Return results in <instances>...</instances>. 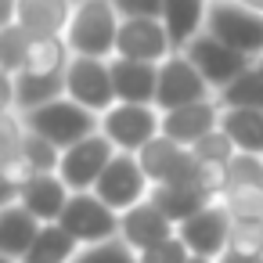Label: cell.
Wrapping results in <instances>:
<instances>
[{"label": "cell", "instance_id": "20", "mask_svg": "<svg viewBox=\"0 0 263 263\" xmlns=\"http://www.w3.org/2000/svg\"><path fill=\"white\" fill-rule=\"evenodd\" d=\"M209 4H213V0H162V15L159 18L170 29V40H173L177 51H184L205 29Z\"/></svg>", "mask_w": 263, "mask_h": 263}, {"label": "cell", "instance_id": "26", "mask_svg": "<svg viewBox=\"0 0 263 263\" xmlns=\"http://www.w3.org/2000/svg\"><path fill=\"white\" fill-rule=\"evenodd\" d=\"M29 44H33V36L18 22H4V26H0V65H4V76H15V72L26 69Z\"/></svg>", "mask_w": 263, "mask_h": 263}, {"label": "cell", "instance_id": "30", "mask_svg": "<svg viewBox=\"0 0 263 263\" xmlns=\"http://www.w3.org/2000/svg\"><path fill=\"white\" fill-rule=\"evenodd\" d=\"M227 249L249 252V256H263V220L234 216L231 220V241H227Z\"/></svg>", "mask_w": 263, "mask_h": 263}, {"label": "cell", "instance_id": "3", "mask_svg": "<svg viewBox=\"0 0 263 263\" xmlns=\"http://www.w3.org/2000/svg\"><path fill=\"white\" fill-rule=\"evenodd\" d=\"M205 33L241 51L245 58H263V11L249 0H213Z\"/></svg>", "mask_w": 263, "mask_h": 263}, {"label": "cell", "instance_id": "23", "mask_svg": "<svg viewBox=\"0 0 263 263\" xmlns=\"http://www.w3.org/2000/svg\"><path fill=\"white\" fill-rule=\"evenodd\" d=\"M80 241L62 227V223H44L33 249L22 256V263H72L80 256Z\"/></svg>", "mask_w": 263, "mask_h": 263}, {"label": "cell", "instance_id": "13", "mask_svg": "<svg viewBox=\"0 0 263 263\" xmlns=\"http://www.w3.org/2000/svg\"><path fill=\"white\" fill-rule=\"evenodd\" d=\"M65 98V72H15L4 76V108L33 112L40 105H51Z\"/></svg>", "mask_w": 263, "mask_h": 263}, {"label": "cell", "instance_id": "27", "mask_svg": "<svg viewBox=\"0 0 263 263\" xmlns=\"http://www.w3.org/2000/svg\"><path fill=\"white\" fill-rule=\"evenodd\" d=\"M36 177V166L22 155V152H8V155H0V187H4V205L18 202L22 187Z\"/></svg>", "mask_w": 263, "mask_h": 263}, {"label": "cell", "instance_id": "11", "mask_svg": "<svg viewBox=\"0 0 263 263\" xmlns=\"http://www.w3.org/2000/svg\"><path fill=\"white\" fill-rule=\"evenodd\" d=\"M184 54L195 62V69L205 76V83H209L216 94H220L227 83H234V80L249 69V62H252V58H245L241 51L227 47L223 40H216V36H213V33H205V29H202V33L184 47Z\"/></svg>", "mask_w": 263, "mask_h": 263}, {"label": "cell", "instance_id": "8", "mask_svg": "<svg viewBox=\"0 0 263 263\" xmlns=\"http://www.w3.org/2000/svg\"><path fill=\"white\" fill-rule=\"evenodd\" d=\"M94 195L101 202H108L116 213H126L130 205H137L152 195V180L134 152H116V159L108 162V170L94 184Z\"/></svg>", "mask_w": 263, "mask_h": 263}, {"label": "cell", "instance_id": "38", "mask_svg": "<svg viewBox=\"0 0 263 263\" xmlns=\"http://www.w3.org/2000/svg\"><path fill=\"white\" fill-rule=\"evenodd\" d=\"M249 4H252V0H249Z\"/></svg>", "mask_w": 263, "mask_h": 263}, {"label": "cell", "instance_id": "22", "mask_svg": "<svg viewBox=\"0 0 263 263\" xmlns=\"http://www.w3.org/2000/svg\"><path fill=\"white\" fill-rule=\"evenodd\" d=\"M177 227L184 223V220H191L205 202H209V195L205 191H198L195 184H155L152 187V195H148Z\"/></svg>", "mask_w": 263, "mask_h": 263}, {"label": "cell", "instance_id": "1", "mask_svg": "<svg viewBox=\"0 0 263 263\" xmlns=\"http://www.w3.org/2000/svg\"><path fill=\"white\" fill-rule=\"evenodd\" d=\"M119 22H123V15L116 11L112 0H76V11H72L69 29H65V40H69L72 54L116 58Z\"/></svg>", "mask_w": 263, "mask_h": 263}, {"label": "cell", "instance_id": "37", "mask_svg": "<svg viewBox=\"0 0 263 263\" xmlns=\"http://www.w3.org/2000/svg\"><path fill=\"white\" fill-rule=\"evenodd\" d=\"M0 263H18V259H4V256H0Z\"/></svg>", "mask_w": 263, "mask_h": 263}, {"label": "cell", "instance_id": "32", "mask_svg": "<svg viewBox=\"0 0 263 263\" xmlns=\"http://www.w3.org/2000/svg\"><path fill=\"white\" fill-rule=\"evenodd\" d=\"M191 152L198 155V159H209V162H231L234 155H238V148H234V141L216 126L213 134H205L202 141H195L191 144Z\"/></svg>", "mask_w": 263, "mask_h": 263}, {"label": "cell", "instance_id": "16", "mask_svg": "<svg viewBox=\"0 0 263 263\" xmlns=\"http://www.w3.org/2000/svg\"><path fill=\"white\" fill-rule=\"evenodd\" d=\"M76 0H15V18L29 36H65Z\"/></svg>", "mask_w": 263, "mask_h": 263}, {"label": "cell", "instance_id": "21", "mask_svg": "<svg viewBox=\"0 0 263 263\" xmlns=\"http://www.w3.org/2000/svg\"><path fill=\"white\" fill-rule=\"evenodd\" d=\"M220 130L234 141L238 152L263 155V108H223Z\"/></svg>", "mask_w": 263, "mask_h": 263}, {"label": "cell", "instance_id": "19", "mask_svg": "<svg viewBox=\"0 0 263 263\" xmlns=\"http://www.w3.org/2000/svg\"><path fill=\"white\" fill-rule=\"evenodd\" d=\"M40 227H44V223H40L22 202L4 205V209H0V256L22 263V256L33 249Z\"/></svg>", "mask_w": 263, "mask_h": 263}, {"label": "cell", "instance_id": "35", "mask_svg": "<svg viewBox=\"0 0 263 263\" xmlns=\"http://www.w3.org/2000/svg\"><path fill=\"white\" fill-rule=\"evenodd\" d=\"M216 263H263V256H249V252H234V249H227Z\"/></svg>", "mask_w": 263, "mask_h": 263}, {"label": "cell", "instance_id": "29", "mask_svg": "<svg viewBox=\"0 0 263 263\" xmlns=\"http://www.w3.org/2000/svg\"><path fill=\"white\" fill-rule=\"evenodd\" d=\"M72 263H141V259L123 238H112V241H101V245H83Z\"/></svg>", "mask_w": 263, "mask_h": 263}, {"label": "cell", "instance_id": "36", "mask_svg": "<svg viewBox=\"0 0 263 263\" xmlns=\"http://www.w3.org/2000/svg\"><path fill=\"white\" fill-rule=\"evenodd\" d=\"M187 263H216V259H205V256H191Z\"/></svg>", "mask_w": 263, "mask_h": 263}, {"label": "cell", "instance_id": "33", "mask_svg": "<svg viewBox=\"0 0 263 263\" xmlns=\"http://www.w3.org/2000/svg\"><path fill=\"white\" fill-rule=\"evenodd\" d=\"M137 259H141V263H187L191 252H187V245L180 241V234H173V238H166V241H159V245L137 252Z\"/></svg>", "mask_w": 263, "mask_h": 263}, {"label": "cell", "instance_id": "7", "mask_svg": "<svg viewBox=\"0 0 263 263\" xmlns=\"http://www.w3.org/2000/svg\"><path fill=\"white\" fill-rule=\"evenodd\" d=\"M216 98V90L205 83V76L195 69V62L184 51H173L166 62H159V90H155V108L170 112L180 105H195Z\"/></svg>", "mask_w": 263, "mask_h": 263}, {"label": "cell", "instance_id": "18", "mask_svg": "<svg viewBox=\"0 0 263 263\" xmlns=\"http://www.w3.org/2000/svg\"><path fill=\"white\" fill-rule=\"evenodd\" d=\"M69 198H72V191H69V184H65L58 173H36V177L22 187V195H18V202H22L40 223H58L62 213H65V205H69Z\"/></svg>", "mask_w": 263, "mask_h": 263}, {"label": "cell", "instance_id": "14", "mask_svg": "<svg viewBox=\"0 0 263 263\" xmlns=\"http://www.w3.org/2000/svg\"><path fill=\"white\" fill-rule=\"evenodd\" d=\"M173 234H177V223L152 198H144V202L130 205L126 213H119V238L134 252H144V249H152V245H159V241H166Z\"/></svg>", "mask_w": 263, "mask_h": 263}, {"label": "cell", "instance_id": "31", "mask_svg": "<svg viewBox=\"0 0 263 263\" xmlns=\"http://www.w3.org/2000/svg\"><path fill=\"white\" fill-rule=\"evenodd\" d=\"M231 187H263V155H249V152H238L231 162Z\"/></svg>", "mask_w": 263, "mask_h": 263}, {"label": "cell", "instance_id": "17", "mask_svg": "<svg viewBox=\"0 0 263 263\" xmlns=\"http://www.w3.org/2000/svg\"><path fill=\"white\" fill-rule=\"evenodd\" d=\"M112 83H116V101L155 105L159 65L155 62H134V58H112Z\"/></svg>", "mask_w": 263, "mask_h": 263}, {"label": "cell", "instance_id": "10", "mask_svg": "<svg viewBox=\"0 0 263 263\" xmlns=\"http://www.w3.org/2000/svg\"><path fill=\"white\" fill-rule=\"evenodd\" d=\"M116 144L98 130L83 141H76L72 148L62 152V166H58V177L69 184V191H94V184L101 180V173L108 170V162L116 159Z\"/></svg>", "mask_w": 263, "mask_h": 263}, {"label": "cell", "instance_id": "9", "mask_svg": "<svg viewBox=\"0 0 263 263\" xmlns=\"http://www.w3.org/2000/svg\"><path fill=\"white\" fill-rule=\"evenodd\" d=\"M231 213L223 205V195L209 198L191 220H184L177 227L180 241L187 245L191 256H205V259H220L227 252V241H231Z\"/></svg>", "mask_w": 263, "mask_h": 263}, {"label": "cell", "instance_id": "2", "mask_svg": "<svg viewBox=\"0 0 263 263\" xmlns=\"http://www.w3.org/2000/svg\"><path fill=\"white\" fill-rule=\"evenodd\" d=\"M22 123H26V130H33L40 137H47L51 144H58L62 152L101 130V116L90 112V108H83V105H76L72 98H58L51 105L22 112Z\"/></svg>", "mask_w": 263, "mask_h": 263}, {"label": "cell", "instance_id": "12", "mask_svg": "<svg viewBox=\"0 0 263 263\" xmlns=\"http://www.w3.org/2000/svg\"><path fill=\"white\" fill-rule=\"evenodd\" d=\"M170 29L162 18H123L119 22V40H116V58H134V62H166L173 54Z\"/></svg>", "mask_w": 263, "mask_h": 263}, {"label": "cell", "instance_id": "5", "mask_svg": "<svg viewBox=\"0 0 263 263\" xmlns=\"http://www.w3.org/2000/svg\"><path fill=\"white\" fill-rule=\"evenodd\" d=\"M101 134H105L119 152H134V155H137L148 141H155V137L162 134V108L116 101V105L101 116Z\"/></svg>", "mask_w": 263, "mask_h": 263}, {"label": "cell", "instance_id": "4", "mask_svg": "<svg viewBox=\"0 0 263 263\" xmlns=\"http://www.w3.org/2000/svg\"><path fill=\"white\" fill-rule=\"evenodd\" d=\"M65 98H72L76 105L105 116L116 105V83H112V58H87V54H72L69 69H65Z\"/></svg>", "mask_w": 263, "mask_h": 263}, {"label": "cell", "instance_id": "15", "mask_svg": "<svg viewBox=\"0 0 263 263\" xmlns=\"http://www.w3.org/2000/svg\"><path fill=\"white\" fill-rule=\"evenodd\" d=\"M220 116H223V105L216 98H205V101H195V105H180V108L162 112V134L173 137L177 144L191 148L195 141H202L205 134H213L220 126Z\"/></svg>", "mask_w": 263, "mask_h": 263}, {"label": "cell", "instance_id": "24", "mask_svg": "<svg viewBox=\"0 0 263 263\" xmlns=\"http://www.w3.org/2000/svg\"><path fill=\"white\" fill-rule=\"evenodd\" d=\"M216 101L223 108H263V58H252L249 69L216 94Z\"/></svg>", "mask_w": 263, "mask_h": 263}, {"label": "cell", "instance_id": "6", "mask_svg": "<svg viewBox=\"0 0 263 263\" xmlns=\"http://www.w3.org/2000/svg\"><path fill=\"white\" fill-rule=\"evenodd\" d=\"M80 245H101V241H112L119 238V213L101 202L94 191H72L62 220H58Z\"/></svg>", "mask_w": 263, "mask_h": 263}, {"label": "cell", "instance_id": "28", "mask_svg": "<svg viewBox=\"0 0 263 263\" xmlns=\"http://www.w3.org/2000/svg\"><path fill=\"white\" fill-rule=\"evenodd\" d=\"M18 152L36 166V173H58V166H62V148H58V144H51L47 137L33 134V130H26V137H22Z\"/></svg>", "mask_w": 263, "mask_h": 263}, {"label": "cell", "instance_id": "25", "mask_svg": "<svg viewBox=\"0 0 263 263\" xmlns=\"http://www.w3.org/2000/svg\"><path fill=\"white\" fill-rule=\"evenodd\" d=\"M72 62V47L65 36H33L26 72H65Z\"/></svg>", "mask_w": 263, "mask_h": 263}, {"label": "cell", "instance_id": "34", "mask_svg": "<svg viewBox=\"0 0 263 263\" xmlns=\"http://www.w3.org/2000/svg\"><path fill=\"white\" fill-rule=\"evenodd\" d=\"M112 4L123 18H159L162 15V0H112Z\"/></svg>", "mask_w": 263, "mask_h": 263}]
</instances>
